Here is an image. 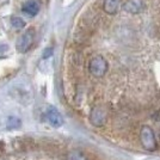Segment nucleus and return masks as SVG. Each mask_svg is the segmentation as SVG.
I'll return each instance as SVG.
<instances>
[{
	"label": "nucleus",
	"mask_w": 160,
	"mask_h": 160,
	"mask_svg": "<svg viewBox=\"0 0 160 160\" xmlns=\"http://www.w3.org/2000/svg\"><path fill=\"white\" fill-rule=\"evenodd\" d=\"M90 121L94 127H102L107 122V112L102 108H93L90 113Z\"/></svg>",
	"instance_id": "obj_5"
},
{
	"label": "nucleus",
	"mask_w": 160,
	"mask_h": 160,
	"mask_svg": "<svg viewBox=\"0 0 160 160\" xmlns=\"http://www.w3.org/2000/svg\"><path fill=\"white\" fill-rule=\"evenodd\" d=\"M66 160H87V158L82 152H80L78 149H73L67 154Z\"/></svg>",
	"instance_id": "obj_9"
},
{
	"label": "nucleus",
	"mask_w": 160,
	"mask_h": 160,
	"mask_svg": "<svg viewBox=\"0 0 160 160\" xmlns=\"http://www.w3.org/2000/svg\"><path fill=\"white\" fill-rule=\"evenodd\" d=\"M44 117H46L48 123L50 126H53L54 128L61 127L62 123H63V118H62L61 113L58 111V109H55L54 107L48 108L46 110V112H44Z\"/></svg>",
	"instance_id": "obj_3"
},
{
	"label": "nucleus",
	"mask_w": 160,
	"mask_h": 160,
	"mask_svg": "<svg viewBox=\"0 0 160 160\" xmlns=\"http://www.w3.org/2000/svg\"><path fill=\"white\" fill-rule=\"evenodd\" d=\"M33 42V30L32 29H29L28 31L23 33L19 37V40L17 42V49L20 53H25L28 52L30 47L32 46Z\"/></svg>",
	"instance_id": "obj_4"
},
{
	"label": "nucleus",
	"mask_w": 160,
	"mask_h": 160,
	"mask_svg": "<svg viewBox=\"0 0 160 160\" xmlns=\"http://www.w3.org/2000/svg\"><path fill=\"white\" fill-rule=\"evenodd\" d=\"M53 55V48H47L46 50H44V53H43V59H48L49 56H52Z\"/></svg>",
	"instance_id": "obj_12"
},
{
	"label": "nucleus",
	"mask_w": 160,
	"mask_h": 160,
	"mask_svg": "<svg viewBox=\"0 0 160 160\" xmlns=\"http://www.w3.org/2000/svg\"><path fill=\"white\" fill-rule=\"evenodd\" d=\"M123 10L132 14L139 13L142 10V2H141V0H127L123 4Z\"/></svg>",
	"instance_id": "obj_6"
},
{
	"label": "nucleus",
	"mask_w": 160,
	"mask_h": 160,
	"mask_svg": "<svg viewBox=\"0 0 160 160\" xmlns=\"http://www.w3.org/2000/svg\"><path fill=\"white\" fill-rule=\"evenodd\" d=\"M20 124H22V122H20L19 118H17V117H8V120H7V123L6 126L8 129H16V128H19Z\"/></svg>",
	"instance_id": "obj_10"
},
{
	"label": "nucleus",
	"mask_w": 160,
	"mask_h": 160,
	"mask_svg": "<svg viewBox=\"0 0 160 160\" xmlns=\"http://www.w3.org/2000/svg\"><path fill=\"white\" fill-rule=\"evenodd\" d=\"M22 10H23V12H25L29 16H36V14L38 13V11H40V6H38V4L36 1L30 0V1H27L23 5Z\"/></svg>",
	"instance_id": "obj_8"
},
{
	"label": "nucleus",
	"mask_w": 160,
	"mask_h": 160,
	"mask_svg": "<svg viewBox=\"0 0 160 160\" xmlns=\"http://www.w3.org/2000/svg\"><path fill=\"white\" fill-rule=\"evenodd\" d=\"M88 71L96 78L104 77L108 71L107 60L100 55H97V56L92 58L91 61H90V65H88Z\"/></svg>",
	"instance_id": "obj_2"
},
{
	"label": "nucleus",
	"mask_w": 160,
	"mask_h": 160,
	"mask_svg": "<svg viewBox=\"0 0 160 160\" xmlns=\"http://www.w3.org/2000/svg\"><path fill=\"white\" fill-rule=\"evenodd\" d=\"M121 7V0H104L103 8L109 14H116Z\"/></svg>",
	"instance_id": "obj_7"
},
{
	"label": "nucleus",
	"mask_w": 160,
	"mask_h": 160,
	"mask_svg": "<svg viewBox=\"0 0 160 160\" xmlns=\"http://www.w3.org/2000/svg\"><path fill=\"white\" fill-rule=\"evenodd\" d=\"M140 142L142 147L149 151L153 152L157 149L158 143H157V139H155V134H154L153 129L148 126H143L140 130Z\"/></svg>",
	"instance_id": "obj_1"
},
{
	"label": "nucleus",
	"mask_w": 160,
	"mask_h": 160,
	"mask_svg": "<svg viewBox=\"0 0 160 160\" xmlns=\"http://www.w3.org/2000/svg\"><path fill=\"white\" fill-rule=\"evenodd\" d=\"M11 22H12V25L14 28H17V29H22V28L25 27V22L22 19V18H19V17H13L11 19Z\"/></svg>",
	"instance_id": "obj_11"
}]
</instances>
